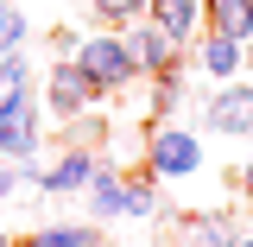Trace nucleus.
I'll list each match as a JSON object with an SVG mask.
<instances>
[{"label": "nucleus", "mask_w": 253, "mask_h": 247, "mask_svg": "<svg viewBox=\"0 0 253 247\" xmlns=\"http://www.w3.org/2000/svg\"><path fill=\"white\" fill-rule=\"evenodd\" d=\"M70 57H76V70H83V76H89L101 95H121L126 83H139V63H133V51H126V38H121L114 26L83 32Z\"/></svg>", "instance_id": "nucleus-1"}, {"label": "nucleus", "mask_w": 253, "mask_h": 247, "mask_svg": "<svg viewBox=\"0 0 253 247\" xmlns=\"http://www.w3.org/2000/svg\"><path fill=\"white\" fill-rule=\"evenodd\" d=\"M146 171L158 184H184L203 171V140L177 121H152V140H146Z\"/></svg>", "instance_id": "nucleus-2"}, {"label": "nucleus", "mask_w": 253, "mask_h": 247, "mask_svg": "<svg viewBox=\"0 0 253 247\" xmlns=\"http://www.w3.org/2000/svg\"><path fill=\"white\" fill-rule=\"evenodd\" d=\"M203 127L228 140H253V76H228L215 95H203Z\"/></svg>", "instance_id": "nucleus-3"}, {"label": "nucleus", "mask_w": 253, "mask_h": 247, "mask_svg": "<svg viewBox=\"0 0 253 247\" xmlns=\"http://www.w3.org/2000/svg\"><path fill=\"white\" fill-rule=\"evenodd\" d=\"M121 38H126V51H133V63H139V76H171V70H184V45L165 26H152V19L121 26Z\"/></svg>", "instance_id": "nucleus-4"}, {"label": "nucleus", "mask_w": 253, "mask_h": 247, "mask_svg": "<svg viewBox=\"0 0 253 247\" xmlns=\"http://www.w3.org/2000/svg\"><path fill=\"white\" fill-rule=\"evenodd\" d=\"M95 101H101V89L76 70V57H57V70L44 76V108H51L57 121H70V114H83V108H95Z\"/></svg>", "instance_id": "nucleus-5"}, {"label": "nucleus", "mask_w": 253, "mask_h": 247, "mask_svg": "<svg viewBox=\"0 0 253 247\" xmlns=\"http://www.w3.org/2000/svg\"><path fill=\"white\" fill-rule=\"evenodd\" d=\"M0 158H13V165L38 158V108H32V95L0 108Z\"/></svg>", "instance_id": "nucleus-6"}, {"label": "nucleus", "mask_w": 253, "mask_h": 247, "mask_svg": "<svg viewBox=\"0 0 253 247\" xmlns=\"http://www.w3.org/2000/svg\"><path fill=\"white\" fill-rule=\"evenodd\" d=\"M146 19L152 26H165L177 45H196V32H203V0H146Z\"/></svg>", "instance_id": "nucleus-7"}, {"label": "nucleus", "mask_w": 253, "mask_h": 247, "mask_svg": "<svg viewBox=\"0 0 253 247\" xmlns=\"http://www.w3.org/2000/svg\"><path fill=\"white\" fill-rule=\"evenodd\" d=\"M196 70L209 83L241 76V38H221V32H196Z\"/></svg>", "instance_id": "nucleus-8"}, {"label": "nucleus", "mask_w": 253, "mask_h": 247, "mask_svg": "<svg viewBox=\"0 0 253 247\" xmlns=\"http://www.w3.org/2000/svg\"><path fill=\"white\" fill-rule=\"evenodd\" d=\"M83 197H89V222H114L121 216V171H114V158H95V178L83 184Z\"/></svg>", "instance_id": "nucleus-9"}, {"label": "nucleus", "mask_w": 253, "mask_h": 247, "mask_svg": "<svg viewBox=\"0 0 253 247\" xmlns=\"http://www.w3.org/2000/svg\"><path fill=\"white\" fill-rule=\"evenodd\" d=\"M203 32H221V38H241V45H247L253 0H203Z\"/></svg>", "instance_id": "nucleus-10"}, {"label": "nucleus", "mask_w": 253, "mask_h": 247, "mask_svg": "<svg viewBox=\"0 0 253 247\" xmlns=\"http://www.w3.org/2000/svg\"><path fill=\"white\" fill-rule=\"evenodd\" d=\"M234 216L228 209H203V216H190L184 222V247H234Z\"/></svg>", "instance_id": "nucleus-11"}, {"label": "nucleus", "mask_w": 253, "mask_h": 247, "mask_svg": "<svg viewBox=\"0 0 253 247\" xmlns=\"http://www.w3.org/2000/svg\"><path fill=\"white\" fill-rule=\"evenodd\" d=\"M121 216H133V222H152L158 216V178L152 171H146V165H139V171H133V178H121Z\"/></svg>", "instance_id": "nucleus-12"}, {"label": "nucleus", "mask_w": 253, "mask_h": 247, "mask_svg": "<svg viewBox=\"0 0 253 247\" xmlns=\"http://www.w3.org/2000/svg\"><path fill=\"white\" fill-rule=\"evenodd\" d=\"M26 247H101V222H51V228H38L26 235Z\"/></svg>", "instance_id": "nucleus-13"}, {"label": "nucleus", "mask_w": 253, "mask_h": 247, "mask_svg": "<svg viewBox=\"0 0 253 247\" xmlns=\"http://www.w3.org/2000/svg\"><path fill=\"white\" fill-rule=\"evenodd\" d=\"M32 89V57L26 51H0V108Z\"/></svg>", "instance_id": "nucleus-14"}, {"label": "nucleus", "mask_w": 253, "mask_h": 247, "mask_svg": "<svg viewBox=\"0 0 253 247\" xmlns=\"http://www.w3.org/2000/svg\"><path fill=\"white\" fill-rule=\"evenodd\" d=\"M177 108H184V70L152 76V121H177Z\"/></svg>", "instance_id": "nucleus-15"}, {"label": "nucleus", "mask_w": 253, "mask_h": 247, "mask_svg": "<svg viewBox=\"0 0 253 247\" xmlns=\"http://www.w3.org/2000/svg\"><path fill=\"white\" fill-rule=\"evenodd\" d=\"M89 13H95V26H133V19H146V0H89Z\"/></svg>", "instance_id": "nucleus-16"}, {"label": "nucleus", "mask_w": 253, "mask_h": 247, "mask_svg": "<svg viewBox=\"0 0 253 247\" xmlns=\"http://www.w3.org/2000/svg\"><path fill=\"white\" fill-rule=\"evenodd\" d=\"M26 38H32L26 13H19V6H6V13H0V51H26Z\"/></svg>", "instance_id": "nucleus-17"}, {"label": "nucleus", "mask_w": 253, "mask_h": 247, "mask_svg": "<svg viewBox=\"0 0 253 247\" xmlns=\"http://www.w3.org/2000/svg\"><path fill=\"white\" fill-rule=\"evenodd\" d=\"M26 190V165H13V158H0V203H13Z\"/></svg>", "instance_id": "nucleus-18"}, {"label": "nucleus", "mask_w": 253, "mask_h": 247, "mask_svg": "<svg viewBox=\"0 0 253 247\" xmlns=\"http://www.w3.org/2000/svg\"><path fill=\"white\" fill-rule=\"evenodd\" d=\"M76 38H83V32H70V26L51 32V51H57V57H70V51H76Z\"/></svg>", "instance_id": "nucleus-19"}, {"label": "nucleus", "mask_w": 253, "mask_h": 247, "mask_svg": "<svg viewBox=\"0 0 253 247\" xmlns=\"http://www.w3.org/2000/svg\"><path fill=\"white\" fill-rule=\"evenodd\" d=\"M234 184H241V197H253V152L241 158V171H234Z\"/></svg>", "instance_id": "nucleus-20"}, {"label": "nucleus", "mask_w": 253, "mask_h": 247, "mask_svg": "<svg viewBox=\"0 0 253 247\" xmlns=\"http://www.w3.org/2000/svg\"><path fill=\"white\" fill-rule=\"evenodd\" d=\"M241 76H253V32H247V45H241Z\"/></svg>", "instance_id": "nucleus-21"}, {"label": "nucleus", "mask_w": 253, "mask_h": 247, "mask_svg": "<svg viewBox=\"0 0 253 247\" xmlns=\"http://www.w3.org/2000/svg\"><path fill=\"white\" fill-rule=\"evenodd\" d=\"M234 247H253V235H234Z\"/></svg>", "instance_id": "nucleus-22"}, {"label": "nucleus", "mask_w": 253, "mask_h": 247, "mask_svg": "<svg viewBox=\"0 0 253 247\" xmlns=\"http://www.w3.org/2000/svg\"><path fill=\"white\" fill-rule=\"evenodd\" d=\"M0 247H13V241H6V235H0Z\"/></svg>", "instance_id": "nucleus-23"}, {"label": "nucleus", "mask_w": 253, "mask_h": 247, "mask_svg": "<svg viewBox=\"0 0 253 247\" xmlns=\"http://www.w3.org/2000/svg\"><path fill=\"white\" fill-rule=\"evenodd\" d=\"M0 13H6V0H0Z\"/></svg>", "instance_id": "nucleus-24"}]
</instances>
